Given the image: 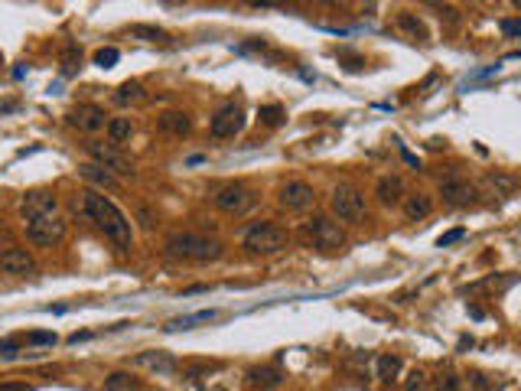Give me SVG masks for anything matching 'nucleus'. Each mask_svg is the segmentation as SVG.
<instances>
[{
  "mask_svg": "<svg viewBox=\"0 0 521 391\" xmlns=\"http://www.w3.org/2000/svg\"><path fill=\"white\" fill-rule=\"evenodd\" d=\"M76 215L88 219L95 229L118 248V251H131L134 248V229H131V219L121 212L118 205L111 203L104 193L98 189H85L76 199Z\"/></svg>",
  "mask_w": 521,
  "mask_h": 391,
  "instance_id": "obj_1",
  "label": "nucleus"
},
{
  "mask_svg": "<svg viewBox=\"0 0 521 391\" xmlns=\"http://www.w3.org/2000/svg\"><path fill=\"white\" fill-rule=\"evenodd\" d=\"M167 255L176 261H196V264H209L219 261L225 255V245L219 239L209 235H196V231H176L167 239Z\"/></svg>",
  "mask_w": 521,
  "mask_h": 391,
  "instance_id": "obj_2",
  "label": "nucleus"
},
{
  "mask_svg": "<svg viewBox=\"0 0 521 391\" xmlns=\"http://www.w3.org/2000/svg\"><path fill=\"white\" fill-rule=\"evenodd\" d=\"M287 241H290L287 229H280V225H274V222H254L251 229L241 235V248L254 258L277 255V251L287 248Z\"/></svg>",
  "mask_w": 521,
  "mask_h": 391,
  "instance_id": "obj_3",
  "label": "nucleus"
},
{
  "mask_svg": "<svg viewBox=\"0 0 521 391\" xmlns=\"http://www.w3.org/2000/svg\"><path fill=\"white\" fill-rule=\"evenodd\" d=\"M303 239L310 241L313 248H320V251H339L345 245V229L339 222L329 219V215H313L303 225Z\"/></svg>",
  "mask_w": 521,
  "mask_h": 391,
  "instance_id": "obj_4",
  "label": "nucleus"
},
{
  "mask_svg": "<svg viewBox=\"0 0 521 391\" xmlns=\"http://www.w3.org/2000/svg\"><path fill=\"white\" fill-rule=\"evenodd\" d=\"M85 147H88V153H92V160L98 163V167H104L111 176H118V179H134L137 176L134 163L127 160V157L114 144H98V140H88Z\"/></svg>",
  "mask_w": 521,
  "mask_h": 391,
  "instance_id": "obj_5",
  "label": "nucleus"
},
{
  "mask_svg": "<svg viewBox=\"0 0 521 391\" xmlns=\"http://www.w3.org/2000/svg\"><path fill=\"white\" fill-rule=\"evenodd\" d=\"M212 203H215V209H222L228 215H244L258 205V196H254V189L244 186V183H228V186H222L219 193L212 196Z\"/></svg>",
  "mask_w": 521,
  "mask_h": 391,
  "instance_id": "obj_6",
  "label": "nucleus"
},
{
  "mask_svg": "<svg viewBox=\"0 0 521 391\" xmlns=\"http://www.w3.org/2000/svg\"><path fill=\"white\" fill-rule=\"evenodd\" d=\"M329 205H333V212L339 215V222H359L361 215H365V196H361V189L349 186V183H339V186L333 189Z\"/></svg>",
  "mask_w": 521,
  "mask_h": 391,
  "instance_id": "obj_7",
  "label": "nucleus"
},
{
  "mask_svg": "<svg viewBox=\"0 0 521 391\" xmlns=\"http://www.w3.org/2000/svg\"><path fill=\"white\" fill-rule=\"evenodd\" d=\"M66 222L59 219V215H49V219H33V222H26V239L33 241V245L40 248H52V245H59L62 239H66Z\"/></svg>",
  "mask_w": 521,
  "mask_h": 391,
  "instance_id": "obj_8",
  "label": "nucleus"
},
{
  "mask_svg": "<svg viewBox=\"0 0 521 391\" xmlns=\"http://www.w3.org/2000/svg\"><path fill=\"white\" fill-rule=\"evenodd\" d=\"M20 215L26 222L33 219H49V215H59V199L46 189H33V193L23 196V203H20Z\"/></svg>",
  "mask_w": 521,
  "mask_h": 391,
  "instance_id": "obj_9",
  "label": "nucleus"
},
{
  "mask_svg": "<svg viewBox=\"0 0 521 391\" xmlns=\"http://www.w3.org/2000/svg\"><path fill=\"white\" fill-rule=\"evenodd\" d=\"M241 128H244V114H241V108H238L235 102L222 104V108L215 111V114H212V121H209L212 137H219V140L241 134Z\"/></svg>",
  "mask_w": 521,
  "mask_h": 391,
  "instance_id": "obj_10",
  "label": "nucleus"
},
{
  "mask_svg": "<svg viewBox=\"0 0 521 391\" xmlns=\"http://www.w3.org/2000/svg\"><path fill=\"white\" fill-rule=\"evenodd\" d=\"M440 196H443L446 205H453V209H466V205L476 203L479 189L472 186L469 179H462V176H446L443 183H440Z\"/></svg>",
  "mask_w": 521,
  "mask_h": 391,
  "instance_id": "obj_11",
  "label": "nucleus"
},
{
  "mask_svg": "<svg viewBox=\"0 0 521 391\" xmlns=\"http://www.w3.org/2000/svg\"><path fill=\"white\" fill-rule=\"evenodd\" d=\"M316 203V193H313L310 183H303V179H290L284 189H280V205H284L287 212H306L313 209Z\"/></svg>",
  "mask_w": 521,
  "mask_h": 391,
  "instance_id": "obj_12",
  "label": "nucleus"
},
{
  "mask_svg": "<svg viewBox=\"0 0 521 391\" xmlns=\"http://www.w3.org/2000/svg\"><path fill=\"white\" fill-rule=\"evenodd\" d=\"M134 366L147 368V372H157V375H176L179 372V362L173 359V352H167V349H147V352H137Z\"/></svg>",
  "mask_w": 521,
  "mask_h": 391,
  "instance_id": "obj_13",
  "label": "nucleus"
},
{
  "mask_svg": "<svg viewBox=\"0 0 521 391\" xmlns=\"http://www.w3.org/2000/svg\"><path fill=\"white\" fill-rule=\"evenodd\" d=\"M0 271L10 277H30V274H36V261L26 248H7L0 255Z\"/></svg>",
  "mask_w": 521,
  "mask_h": 391,
  "instance_id": "obj_14",
  "label": "nucleus"
},
{
  "mask_svg": "<svg viewBox=\"0 0 521 391\" xmlns=\"http://www.w3.org/2000/svg\"><path fill=\"white\" fill-rule=\"evenodd\" d=\"M68 124L85 131V134H95V131L104 128V111L98 104H78V108L68 111Z\"/></svg>",
  "mask_w": 521,
  "mask_h": 391,
  "instance_id": "obj_15",
  "label": "nucleus"
},
{
  "mask_svg": "<svg viewBox=\"0 0 521 391\" xmlns=\"http://www.w3.org/2000/svg\"><path fill=\"white\" fill-rule=\"evenodd\" d=\"M375 196H378V203L385 209H395L407 199V186H404V179L395 176V173H388V176L378 179V186H375Z\"/></svg>",
  "mask_w": 521,
  "mask_h": 391,
  "instance_id": "obj_16",
  "label": "nucleus"
},
{
  "mask_svg": "<svg viewBox=\"0 0 521 391\" xmlns=\"http://www.w3.org/2000/svg\"><path fill=\"white\" fill-rule=\"evenodd\" d=\"M157 128H160L163 134L186 137L189 131H193V121H189V114H186V111H163L160 121H157Z\"/></svg>",
  "mask_w": 521,
  "mask_h": 391,
  "instance_id": "obj_17",
  "label": "nucleus"
},
{
  "mask_svg": "<svg viewBox=\"0 0 521 391\" xmlns=\"http://www.w3.org/2000/svg\"><path fill=\"white\" fill-rule=\"evenodd\" d=\"M78 173H82L92 186H98V189H118L121 186V179L118 176H111L104 167H98V163H85V167H78Z\"/></svg>",
  "mask_w": 521,
  "mask_h": 391,
  "instance_id": "obj_18",
  "label": "nucleus"
},
{
  "mask_svg": "<svg viewBox=\"0 0 521 391\" xmlns=\"http://www.w3.org/2000/svg\"><path fill=\"white\" fill-rule=\"evenodd\" d=\"M284 378H280L277 368H268V366H254L248 368V385L251 388H260V391H270L274 385H280Z\"/></svg>",
  "mask_w": 521,
  "mask_h": 391,
  "instance_id": "obj_19",
  "label": "nucleus"
},
{
  "mask_svg": "<svg viewBox=\"0 0 521 391\" xmlns=\"http://www.w3.org/2000/svg\"><path fill=\"white\" fill-rule=\"evenodd\" d=\"M430 209H433V203H430V196H424V193H411L404 199V215H407V222L427 219Z\"/></svg>",
  "mask_w": 521,
  "mask_h": 391,
  "instance_id": "obj_20",
  "label": "nucleus"
},
{
  "mask_svg": "<svg viewBox=\"0 0 521 391\" xmlns=\"http://www.w3.org/2000/svg\"><path fill=\"white\" fill-rule=\"evenodd\" d=\"M131 36L134 40H143V43H173V36L160 26H150V23H134L131 26Z\"/></svg>",
  "mask_w": 521,
  "mask_h": 391,
  "instance_id": "obj_21",
  "label": "nucleus"
},
{
  "mask_svg": "<svg viewBox=\"0 0 521 391\" xmlns=\"http://www.w3.org/2000/svg\"><path fill=\"white\" fill-rule=\"evenodd\" d=\"M212 320H219V310H199V313H189V316H176V320H169L167 330H193L196 323H212Z\"/></svg>",
  "mask_w": 521,
  "mask_h": 391,
  "instance_id": "obj_22",
  "label": "nucleus"
},
{
  "mask_svg": "<svg viewBox=\"0 0 521 391\" xmlns=\"http://www.w3.org/2000/svg\"><path fill=\"white\" fill-rule=\"evenodd\" d=\"M515 186H518V179L505 176V173H489V176L482 179V189H486V193H496V196H508Z\"/></svg>",
  "mask_w": 521,
  "mask_h": 391,
  "instance_id": "obj_23",
  "label": "nucleus"
},
{
  "mask_svg": "<svg viewBox=\"0 0 521 391\" xmlns=\"http://www.w3.org/2000/svg\"><path fill=\"white\" fill-rule=\"evenodd\" d=\"M104 391H143V385L131 372H111L104 378Z\"/></svg>",
  "mask_w": 521,
  "mask_h": 391,
  "instance_id": "obj_24",
  "label": "nucleus"
},
{
  "mask_svg": "<svg viewBox=\"0 0 521 391\" xmlns=\"http://www.w3.org/2000/svg\"><path fill=\"white\" fill-rule=\"evenodd\" d=\"M131 134H134V124H131V118H111L108 121V140L114 147L127 144V140H131Z\"/></svg>",
  "mask_w": 521,
  "mask_h": 391,
  "instance_id": "obj_25",
  "label": "nucleus"
},
{
  "mask_svg": "<svg viewBox=\"0 0 521 391\" xmlns=\"http://www.w3.org/2000/svg\"><path fill=\"white\" fill-rule=\"evenodd\" d=\"M397 26H401L404 33L411 36V40H421V43H427V26L421 23V17H414V13H397Z\"/></svg>",
  "mask_w": 521,
  "mask_h": 391,
  "instance_id": "obj_26",
  "label": "nucleus"
},
{
  "mask_svg": "<svg viewBox=\"0 0 521 391\" xmlns=\"http://www.w3.org/2000/svg\"><path fill=\"white\" fill-rule=\"evenodd\" d=\"M401 368H404V362L397 356H381L378 359V378L385 385H391V382H397V375H401Z\"/></svg>",
  "mask_w": 521,
  "mask_h": 391,
  "instance_id": "obj_27",
  "label": "nucleus"
},
{
  "mask_svg": "<svg viewBox=\"0 0 521 391\" xmlns=\"http://www.w3.org/2000/svg\"><path fill=\"white\" fill-rule=\"evenodd\" d=\"M114 102H118V104H137V102H143V85H140V82H124V85L114 92Z\"/></svg>",
  "mask_w": 521,
  "mask_h": 391,
  "instance_id": "obj_28",
  "label": "nucleus"
},
{
  "mask_svg": "<svg viewBox=\"0 0 521 391\" xmlns=\"http://www.w3.org/2000/svg\"><path fill=\"white\" fill-rule=\"evenodd\" d=\"M78 66H82V49L76 43H68L66 52H62V76H72Z\"/></svg>",
  "mask_w": 521,
  "mask_h": 391,
  "instance_id": "obj_29",
  "label": "nucleus"
},
{
  "mask_svg": "<svg viewBox=\"0 0 521 391\" xmlns=\"http://www.w3.org/2000/svg\"><path fill=\"white\" fill-rule=\"evenodd\" d=\"M433 391H460V375L456 372H440L437 378H433Z\"/></svg>",
  "mask_w": 521,
  "mask_h": 391,
  "instance_id": "obj_30",
  "label": "nucleus"
},
{
  "mask_svg": "<svg viewBox=\"0 0 521 391\" xmlns=\"http://www.w3.org/2000/svg\"><path fill=\"white\" fill-rule=\"evenodd\" d=\"M26 346H56V332H49V330L26 332Z\"/></svg>",
  "mask_w": 521,
  "mask_h": 391,
  "instance_id": "obj_31",
  "label": "nucleus"
},
{
  "mask_svg": "<svg viewBox=\"0 0 521 391\" xmlns=\"http://www.w3.org/2000/svg\"><path fill=\"white\" fill-rule=\"evenodd\" d=\"M118 59H121V52L114 49V46H104V49L95 52V66H101V68H111Z\"/></svg>",
  "mask_w": 521,
  "mask_h": 391,
  "instance_id": "obj_32",
  "label": "nucleus"
},
{
  "mask_svg": "<svg viewBox=\"0 0 521 391\" xmlns=\"http://www.w3.org/2000/svg\"><path fill=\"white\" fill-rule=\"evenodd\" d=\"M515 277H489V281H482V284H472V294H476V290H505L508 287V284H512Z\"/></svg>",
  "mask_w": 521,
  "mask_h": 391,
  "instance_id": "obj_33",
  "label": "nucleus"
},
{
  "mask_svg": "<svg viewBox=\"0 0 521 391\" xmlns=\"http://www.w3.org/2000/svg\"><path fill=\"white\" fill-rule=\"evenodd\" d=\"M260 121H264V124H280V121H284V108H280V104H264V108H260Z\"/></svg>",
  "mask_w": 521,
  "mask_h": 391,
  "instance_id": "obj_34",
  "label": "nucleus"
},
{
  "mask_svg": "<svg viewBox=\"0 0 521 391\" xmlns=\"http://www.w3.org/2000/svg\"><path fill=\"white\" fill-rule=\"evenodd\" d=\"M404 391H427V375L424 372H411L407 382H404Z\"/></svg>",
  "mask_w": 521,
  "mask_h": 391,
  "instance_id": "obj_35",
  "label": "nucleus"
},
{
  "mask_svg": "<svg viewBox=\"0 0 521 391\" xmlns=\"http://www.w3.org/2000/svg\"><path fill=\"white\" fill-rule=\"evenodd\" d=\"M462 239H466V229H453V231H446V235H440L437 245L440 248H450V245H456V241H462Z\"/></svg>",
  "mask_w": 521,
  "mask_h": 391,
  "instance_id": "obj_36",
  "label": "nucleus"
},
{
  "mask_svg": "<svg viewBox=\"0 0 521 391\" xmlns=\"http://www.w3.org/2000/svg\"><path fill=\"white\" fill-rule=\"evenodd\" d=\"M502 33L508 40H518L521 36V20H502Z\"/></svg>",
  "mask_w": 521,
  "mask_h": 391,
  "instance_id": "obj_37",
  "label": "nucleus"
},
{
  "mask_svg": "<svg viewBox=\"0 0 521 391\" xmlns=\"http://www.w3.org/2000/svg\"><path fill=\"white\" fill-rule=\"evenodd\" d=\"M17 349H20V342H17V339H0V356H4V359L17 356Z\"/></svg>",
  "mask_w": 521,
  "mask_h": 391,
  "instance_id": "obj_38",
  "label": "nucleus"
},
{
  "mask_svg": "<svg viewBox=\"0 0 521 391\" xmlns=\"http://www.w3.org/2000/svg\"><path fill=\"white\" fill-rule=\"evenodd\" d=\"M0 391H33V385H26V382H0Z\"/></svg>",
  "mask_w": 521,
  "mask_h": 391,
  "instance_id": "obj_39",
  "label": "nucleus"
},
{
  "mask_svg": "<svg viewBox=\"0 0 521 391\" xmlns=\"http://www.w3.org/2000/svg\"><path fill=\"white\" fill-rule=\"evenodd\" d=\"M205 290H209L205 284H193V287H186V290H183V297H193V294H205Z\"/></svg>",
  "mask_w": 521,
  "mask_h": 391,
  "instance_id": "obj_40",
  "label": "nucleus"
},
{
  "mask_svg": "<svg viewBox=\"0 0 521 391\" xmlns=\"http://www.w3.org/2000/svg\"><path fill=\"white\" fill-rule=\"evenodd\" d=\"M437 10H440V17H446L450 23H456V10L453 7H437Z\"/></svg>",
  "mask_w": 521,
  "mask_h": 391,
  "instance_id": "obj_41",
  "label": "nucleus"
},
{
  "mask_svg": "<svg viewBox=\"0 0 521 391\" xmlns=\"http://www.w3.org/2000/svg\"><path fill=\"white\" fill-rule=\"evenodd\" d=\"M7 239H10V235H7V229L0 225V245H7Z\"/></svg>",
  "mask_w": 521,
  "mask_h": 391,
  "instance_id": "obj_42",
  "label": "nucleus"
}]
</instances>
